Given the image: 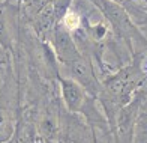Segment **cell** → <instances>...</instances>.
<instances>
[{
    "mask_svg": "<svg viewBox=\"0 0 147 143\" xmlns=\"http://www.w3.org/2000/svg\"><path fill=\"white\" fill-rule=\"evenodd\" d=\"M90 2L102 12V15L107 18V21L111 24L113 30L119 36L125 38L129 44L131 41H135V42H143L147 45V39L131 21L128 12L120 3L113 2V0H90Z\"/></svg>",
    "mask_w": 147,
    "mask_h": 143,
    "instance_id": "6da1fadb",
    "label": "cell"
},
{
    "mask_svg": "<svg viewBox=\"0 0 147 143\" xmlns=\"http://www.w3.org/2000/svg\"><path fill=\"white\" fill-rule=\"evenodd\" d=\"M60 81V91H62V98L63 103L69 112L77 113L81 112L83 107L86 106V97L87 92L84 91L81 84H78L75 80L72 78H59Z\"/></svg>",
    "mask_w": 147,
    "mask_h": 143,
    "instance_id": "7a4b0ae2",
    "label": "cell"
},
{
    "mask_svg": "<svg viewBox=\"0 0 147 143\" xmlns=\"http://www.w3.org/2000/svg\"><path fill=\"white\" fill-rule=\"evenodd\" d=\"M63 26L68 30H77L80 27V17L75 12H66L63 15Z\"/></svg>",
    "mask_w": 147,
    "mask_h": 143,
    "instance_id": "277c9868",
    "label": "cell"
},
{
    "mask_svg": "<svg viewBox=\"0 0 147 143\" xmlns=\"http://www.w3.org/2000/svg\"><path fill=\"white\" fill-rule=\"evenodd\" d=\"M89 35L93 38V39H102L105 35H107V27L104 24H95V26H90L89 27Z\"/></svg>",
    "mask_w": 147,
    "mask_h": 143,
    "instance_id": "5b68a950",
    "label": "cell"
},
{
    "mask_svg": "<svg viewBox=\"0 0 147 143\" xmlns=\"http://www.w3.org/2000/svg\"><path fill=\"white\" fill-rule=\"evenodd\" d=\"M113 2H117V3H120V2H122V0H113Z\"/></svg>",
    "mask_w": 147,
    "mask_h": 143,
    "instance_id": "52a82bcc",
    "label": "cell"
},
{
    "mask_svg": "<svg viewBox=\"0 0 147 143\" xmlns=\"http://www.w3.org/2000/svg\"><path fill=\"white\" fill-rule=\"evenodd\" d=\"M6 143H15V142H14V140H12V139H11L9 142H6Z\"/></svg>",
    "mask_w": 147,
    "mask_h": 143,
    "instance_id": "8992f818",
    "label": "cell"
},
{
    "mask_svg": "<svg viewBox=\"0 0 147 143\" xmlns=\"http://www.w3.org/2000/svg\"><path fill=\"white\" fill-rule=\"evenodd\" d=\"M14 136V125L9 116L3 112H0V143H6Z\"/></svg>",
    "mask_w": 147,
    "mask_h": 143,
    "instance_id": "3957f363",
    "label": "cell"
}]
</instances>
